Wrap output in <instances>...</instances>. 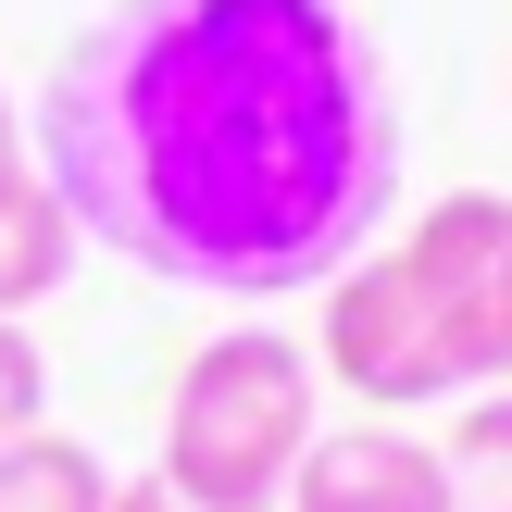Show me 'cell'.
<instances>
[{"instance_id":"cell-1","label":"cell","mask_w":512,"mask_h":512,"mask_svg":"<svg viewBox=\"0 0 512 512\" xmlns=\"http://www.w3.org/2000/svg\"><path fill=\"white\" fill-rule=\"evenodd\" d=\"M75 238L200 300H300L388 238L400 100L350 0H113L38 88Z\"/></svg>"},{"instance_id":"cell-2","label":"cell","mask_w":512,"mask_h":512,"mask_svg":"<svg viewBox=\"0 0 512 512\" xmlns=\"http://www.w3.org/2000/svg\"><path fill=\"white\" fill-rule=\"evenodd\" d=\"M313 300H325V325H313L325 388H350L388 425L500 388L512 375V200L500 188L425 200L400 238L338 263Z\"/></svg>"},{"instance_id":"cell-3","label":"cell","mask_w":512,"mask_h":512,"mask_svg":"<svg viewBox=\"0 0 512 512\" xmlns=\"http://www.w3.org/2000/svg\"><path fill=\"white\" fill-rule=\"evenodd\" d=\"M313 438H325V363L300 338H275V325H225V338H200L175 363L150 475H175L213 512H275Z\"/></svg>"},{"instance_id":"cell-4","label":"cell","mask_w":512,"mask_h":512,"mask_svg":"<svg viewBox=\"0 0 512 512\" xmlns=\"http://www.w3.org/2000/svg\"><path fill=\"white\" fill-rule=\"evenodd\" d=\"M288 512H450V463H438V438L363 413V425H338V438L300 450Z\"/></svg>"},{"instance_id":"cell-5","label":"cell","mask_w":512,"mask_h":512,"mask_svg":"<svg viewBox=\"0 0 512 512\" xmlns=\"http://www.w3.org/2000/svg\"><path fill=\"white\" fill-rule=\"evenodd\" d=\"M75 275V213L50 200V175H0V325H25L38 300H63Z\"/></svg>"},{"instance_id":"cell-6","label":"cell","mask_w":512,"mask_h":512,"mask_svg":"<svg viewBox=\"0 0 512 512\" xmlns=\"http://www.w3.org/2000/svg\"><path fill=\"white\" fill-rule=\"evenodd\" d=\"M0 512H113V463L63 425H38L0 450Z\"/></svg>"},{"instance_id":"cell-7","label":"cell","mask_w":512,"mask_h":512,"mask_svg":"<svg viewBox=\"0 0 512 512\" xmlns=\"http://www.w3.org/2000/svg\"><path fill=\"white\" fill-rule=\"evenodd\" d=\"M450 463V512H512V388H475L463 425L438 438Z\"/></svg>"},{"instance_id":"cell-8","label":"cell","mask_w":512,"mask_h":512,"mask_svg":"<svg viewBox=\"0 0 512 512\" xmlns=\"http://www.w3.org/2000/svg\"><path fill=\"white\" fill-rule=\"evenodd\" d=\"M38 425H50V350L25 325H0V450L38 438Z\"/></svg>"},{"instance_id":"cell-9","label":"cell","mask_w":512,"mask_h":512,"mask_svg":"<svg viewBox=\"0 0 512 512\" xmlns=\"http://www.w3.org/2000/svg\"><path fill=\"white\" fill-rule=\"evenodd\" d=\"M113 512H213V500H188L175 475H113Z\"/></svg>"},{"instance_id":"cell-10","label":"cell","mask_w":512,"mask_h":512,"mask_svg":"<svg viewBox=\"0 0 512 512\" xmlns=\"http://www.w3.org/2000/svg\"><path fill=\"white\" fill-rule=\"evenodd\" d=\"M38 163V138H25V113H13V88H0V175H25Z\"/></svg>"}]
</instances>
